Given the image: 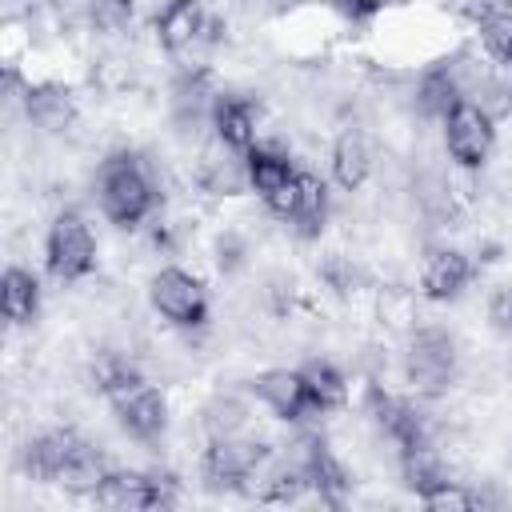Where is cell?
<instances>
[{
    "label": "cell",
    "mask_w": 512,
    "mask_h": 512,
    "mask_svg": "<svg viewBox=\"0 0 512 512\" xmlns=\"http://www.w3.org/2000/svg\"><path fill=\"white\" fill-rule=\"evenodd\" d=\"M96 196H100V212L112 224L136 228L152 212V204L160 200V188L136 152H112L108 160H100Z\"/></svg>",
    "instance_id": "6da1fadb"
},
{
    "label": "cell",
    "mask_w": 512,
    "mask_h": 512,
    "mask_svg": "<svg viewBox=\"0 0 512 512\" xmlns=\"http://www.w3.org/2000/svg\"><path fill=\"white\" fill-rule=\"evenodd\" d=\"M400 372L416 388V396H424V400L444 396L456 384V372H460V352H456L452 332L436 328V324H416L408 332V348H404Z\"/></svg>",
    "instance_id": "7a4b0ae2"
},
{
    "label": "cell",
    "mask_w": 512,
    "mask_h": 512,
    "mask_svg": "<svg viewBox=\"0 0 512 512\" xmlns=\"http://www.w3.org/2000/svg\"><path fill=\"white\" fill-rule=\"evenodd\" d=\"M96 256H100V244L92 236V224L76 208L56 212L52 224H48V236H44V264H48V272L60 284H76V280L92 276Z\"/></svg>",
    "instance_id": "3957f363"
},
{
    "label": "cell",
    "mask_w": 512,
    "mask_h": 512,
    "mask_svg": "<svg viewBox=\"0 0 512 512\" xmlns=\"http://www.w3.org/2000/svg\"><path fill=\"white\" fill-rule=\"evenodd\" d=\"M148 304L172 328H204L208 324V292L196 272L188 268H156L148 280Z\"/></svg>",
    "instance_id": "277c9868"
},
{
    "label": "cell",
    "mask_w": 512,
    "mask_h": 512,
    "mask_svg": "<svg viewBox=\"0 0 512 512\" xmlns=\"http://www.w3.org/2000/svg\"><path fill=\"white\" fill-rule=\"evenodd\" d=\"M104 508H124V512H140V508H172L180 504L176 480L164 472H136V468H112L104 476V484L92 496Z\"/></svg>",
    "instance_id": "5b68a950"
},
{
    "label": "cell",
    "mask_w": 512,
    "mask_h": 512,
    "mask_svg": "<svg viewBox=\"0 0 512 512\" xmlns=\"http://www.w3.org/2000/svg\"><path fill=\"white\" fill-rule=\"evenodd\" d=\"M440 124H444V152H448L464 172L480 168V164L492 156V148H496V120H492L480 104L460 100Z\"/></svg>",
    "instance_id": "8992f818"
},
{
    "label": "cell",
    "mask_w": 512,
    "mask_h": 512,
    "mask_svg": "<svg viewBox=\"0 0 512 512\" xmlns=\"http://www.w3.org/2000/svg\"><path fill=\"white\" fill-rule=\"evenodd\" d=\"M272 456V448L248 432H236V436H212L204 456H200V468H204V480L212 488H240L264 460Z\"/></svg>",
    "instance_id": "52a82bcc"
},
{
    "label": "cell",
    "mask_w": 512,
    "mask_h": 512,
    "mask_svg": "<svg viewBox=\"0 0 512 512\" xmlns=\"http://www.w3.org/2000/svg\"><path fill=\"white\" fill-rule=\"evenodd\" d=\"M152 32H156V44L168 56H180V52L204 44V40H216L220 44L224 20L220 16H208L204 12V0H164V8L152 20Z\"/></svg>",
    "instance_id": "ba28073f"
},
{
    "label": "cell",
    "mask_w": 512,
    "mask_h": 512,
    "mask_svg": "<svg viewBox=\"0 0 512 512\" xmlns=\"http://www.w3.org/2000/svg\"><path fill=\"white\" fill-rule=\"evenodd\" d=\"M108 404H112L120 428H124L132 440H140V444H152V440H160V436L168 432V400H164V392H160L156 384H148L144 376L132 380V384H124L120 392H112Z\"/></svg>",
    "instance_id": "9c48e42d"
},
{
    "label": "cell",
    "mask_w": 512,
    "mask_h": 512,
    "mask_svg": "<svg viewBox=\"0 0 512 512\" xmlns=\"http://www.w3.org/2000/svg\"><path fill=\"white\" fill-rule=\"evenodd\" d=\"M252 392H256L260 404H264L272 416H280V420H304L308 412H316L300 368H264V372L252 380Z\"/></svg>",
    "instance_id": "30bf717a"
},
{
    "label": "cell",
    "mask_w": 512,
    "mask_h": 512,
    "mask_svg": "<svg viewBox=\"0 0 512 512\" xmlns=\"http://www.w3.org/2000/svg\"><path fill=\"white\" fill-rule=\"evenodd\" d=\"M24 116L40 132H68V128H76L80 108H76L72 88L56 84V80H40V84L24 88Z\"/></svg>",
    "instance_id": "8fae6325"
},
{
    "label": "cell",
    "mask_w": 512,
    "mask_h": 512,
    "mask_svg": "<svg viewBox=\"0 0 512 512\" xmlns=\"http://www.w3.org/2000/svg\"><path fill=\"white\" fill-rule=\"evenodd\" d=\"M212 132L228 148H236V152L256 148L260 136H264L256 100L252 96H216V104H212Z\"/></svg>",
    "instance_id": "7c38bea8"
},
{
    "label": "cell",
    "mask_w": 512,
    "mask_h": 512,
    "mask_svg": "<svg viewBox=\"0 0 512 512\" xmlns=\"http://www.w3.org/2000/svg\"><path fill=\"white\" fill-rule=\"evenodd\" d=\"M468 280H472V260L460 248L440 244L420 264V288L428 300H456L468 288Z\"/></svg>",
    "instance_id": "4fadbf2b"
},
{
    "label": "cell",
    "mask_w": 512,
    "mask_h": 512,
    "mask_svg": "<svg viewBox=\"0 0 512 512\" xmlns=\"http://www.w3.org/2000/svg\"><path fill=\"white\" fill-rule=\"evenodd\" d=\"M328 164H332V180L352 196L368 184L372 176V144L360 128H344L336 140H332V152H328Z\"/></svg>",
    "instance_id": "5bb4252c"
},
{
    "label": "cell",
    "mask_w": 512,
    "mask_h": 512,
    "mask_svg": "<svg viewBox=\"0 0 512 512\" xmlns=\"http://www.w3.org/2000/svg\"><path fill=\"white\" fill-rule=\"evenodd\" d=\"M332 200H328V184L316 172H300V196H296V212L284 220L300 240H316L328 224Z\"/></svg>",
    "instance_id": "9a60e30c"
},
{
    "label": "cell",
    "mask_w": 512,
    "mask_h": 512,
    "mask_svg": "<svg viewBox=\"0 0 512 512\" xmlns=\"http://www.w3.org/2000/svg\"><path fill=\"white\" fill-rule=\"evenodd\" d=\"M460 100L464 96H460V84H456V76H452L448 64H436V68L420 72V80L412 88V104H416V112L424 120H444Z\"/></svg>",
    "instance_id": "2e32d148"
},
{
    "label": "cell",
    "mask_w": 512,
    "mask_h": 512,
    "mask_svg": "<svg viewBox=\"0 0 512 512\" xmlns=\"http://www.w3.org/2000/svg\"><path fill=\"white\" fill-rule=\"evenodd\" d=\"M244 164H248V188H252L260 200H268L276 188H284V184L296 176L288 152H284V148H272V144L248 148V152H244Z\"/></svg>",
    "instance_id": "e0dca14e"
},
{
    "label": "cell",
    "mask_w": 512,
    "mask_h": 512,
    "mask_svg": "<svg viewBox=\"0 0 512 512\" xmlns=\"http://www.w3.org/2000/svg\"><path fill=\"white\" fill-rule=\"evenodd\" d=\"M0 308H4V320L8 324H16V328L20 324H32L36 312H40V280L28 268L12 264L4 272V280H0Z\"/></svg>",
    "instance_id": "ac0fdd59"
},
{
    "label": "cell",
    "mask_w": 512,
    "mask_h": 512,
    "mask_svg": "<svg viewBox=\"0 0 512 512\" xmlns=\"http://www.w3.org/2000/svg\"><path fill=\"white\" fill-rule=\"evenodd\" d=\"M476 36H480V48L488 60L512 68V8L508 4L488 0L476 12Z\"/></svg>",
    "instance_id": "d6986e66"
},
{
    "label": "cell",
    "mask_w": 512,
    "mask_h": 512,
    "mask_svg": "<svg viewBox=\"0 0 512 512\" xmlns=\"http://www.w3.org/2000/svg\"><path fill=\"white\" fill-rule=\"evenodd\" d=\"M300 376H304V384H308V396H312L316 412H332V408H340V404L348 400V380H344V372H340L332 360L312 356V360L300 368Z\"/></svg>",
    "instance_id": "ffe728a7"
},
{
    "label": "cell",
    "mask_w": 512,
    "mask_h": 512,
    "mask_svg": "<svg viewBox=\"0 0 512 512\" xmlns=\"http://www.w3.org/2000/svg\"><path fill=\"white\" fill-rule=\"evenodd\" d=\"M248 404L240 400V396H232V392H220V396H212L208 404H204V412H200V424H204V432H208V440L212 436H236V432H248Z\"/></svg>",
    "instance_id": "44dd1931"
},
{
    "label": "cell",
    "mask_w": 512,
    "mask_h": 512,
    "mask_svg": "<svg viewBox=\"0 0 512 512\" xmlns=\"http://www.w3.org/2000/svg\"><path fill=\"white\" fill-rule=\"evenodd\" d=\"M416 500H420L424 508H432V512H472V508L484 504V496H480L476 488L460 484V480H444V484L428 488V492L416 496Z\"/></svg>",
    "instance_id": "7402d4cb"
},
{
    "label": "cell",
    "mask_w": 512,
    "mask_h": 512,
    "mask_svg": "<svg viewBox=\"0 0 512 512\" xmlns=\"http://www.w3.org/2000/svg\"><path fill=\"white\" fill-rule=\"evenodd\" d=\"M132 8H136V0H84L88 24L100 32H120L132 20Z\"/></svg>",
    "instance_id": "603a6c76"
},
{
    "label": "cell",
    "mask_w": 512,
    "mask_h": 512,
    "mask_svg": "<svg viewBox=\"0 0 512 512\" xmlns=\"http://www.w3.org/2000/svg\"><path fill=\"white\" fill-rule=\"evenodd\" d=\"M484 316H488L492 332H500V336H512V288H492Z\"/></svg>",
    "instance_id": "cb8c5ba5"
},
{
    "label": "cell",
    "mask_w": 512,
    "mask_h": 512,
    "mask_svg": "<svg viewBox=\"0 0 512 512\" xmlns=\"http://www.w3.org/2000/svg\"><path fill=\"white\" fill-rule=\"evenodd\" d=\"M296 196H300V172H296V176H292L284 188H276V192H272L264 204H268V212H272L276 220H288V216L296 212Z\"/></svg>",
    "instance_id": "d4e9b609"
},
{
    "label": "cell",
    "mask_w": 512,
    "mask_h": 512,
    "mask_svg": "<svg viewBox=\"0 0 512 512\" xmlns=\"http://www.w3.org/2000/svg\"><path fill=\"white\" fill-rule=\"evenodd\" d=\"M332 8H336L348 24H360V20H372V16L384 8V0H332Z\"/></svg>",
    "instance_id": "484cf974"
}]
</instances>
